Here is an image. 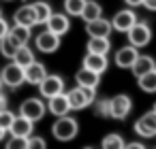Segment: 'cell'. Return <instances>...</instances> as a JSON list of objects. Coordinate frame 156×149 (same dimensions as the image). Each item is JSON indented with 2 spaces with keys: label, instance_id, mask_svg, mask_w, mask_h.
Listing matches in <instances>:
<instances>
[{
  "label": "cell",
  "instance_id": "35",
  "mask_svg": "<svg viewBox=\"0 0 156 149\" xmlns=\"http://www.w3.org/2000/svg\"><path fill=\"white\" fill-rule=\"evenodd\" d=\"M7 32H9V24H7V22H5L2 17H0V39H2V36H5Z\"/></svg>",
  "mask_w": 156,
  "mask_h": 149
},
{
  "label": "cell",
  "instance_id": "19",
  "mask_svg": "<svg viewBox=\"0 0 156 149\" xmlns=\"http://www.w3.org/2000/svg\"><path fill=\"white\" fill-rule=\"evenodd\" d=\"M154 68H156V62H154L152 56H137V60H135L133 66H130V70H133V75H135L137 79H139L141 75L154 70Z\"/></svg>",
  "mask_w": 156,
  "mask_h": 149
},
{
  "label": "cell",
  "instance_id": "41",
  "mask_svg": "<svg viewBox=\"0 0 156 149\" xmlns=\"http://www.w3.org/2000/svg\"><path fill=\"white\" fill-rule=\"evenodd\" d=\"M0 15H2V13H0Z\"/></svg>",
  "mask_w": 156,
  "mask_h": 149
},
{
  "label": "cell",
  "instance_id": "1",
  "mask_svg": "<svg viewBox=\"0 0 156 149\" xmlns=\"http://www.w3.org/2000/svg\"><path fill=\"white\" fill-rule=\"evenodd\" d=\"M94 87H73L71 92H66V98H69V104H71V111H81L86 107H90L94 102Z\"/></svg>",
  "mask_w": 156,
  "mask_h": 149
},
{
  "label": "cell",
  "instance_id": "4",
  "mask_svg": "<svg viewBox=\"0 0 156 149\" xmlns=\"http://www.w3.org/2000/svg\"><path fill=\"white\" fill-rule=\"evenodd\" d=\"M45 111H47V107L43 104L41 98H28V100H24L22 107H20V115L28 117L30 121H39V119H43Z\"/></svg>",
  "mask_w": 156,
  "mask_h": 149
},
{
  "label": "cell",
  "instance_id": "36",
  "mask_svg": "<svg viewBox=\"0 0 156 149\" xmlns=\"http://www.w3.org/2000/svg\"><path fill=\"white\" fill-rule=\"evenodd\" d=\"M143 7L150 11H156V0H143Z\"/></svg>",
  "mask_w": 156,
  "mask_h": 149
},
{
  "label": "cell",
  "instance_id": "31",
  "mask_svg": "<svg viewBox=\"0 0 156 149\" xmlns=\"http://www.w3.org/2000/svg\"><path fill=\"white\" fill-rule=\"evenodd\" d=\"M96 115L98 117H111V107H109V100H98L96 107H94Z\"/></svg>",
  "mask_w": 156,
  "mask_h": 149
},
{
  "label": "cell",
  "instance_id": "8",
  "mask_svg": "<svg viewBox=\"0 0 156 149\" xmlns=\"http://www.w3.org/2000/svg\"><path fill=\"white\" fill-rule=\"evenodd\" d=\"M34 45H37V49L43 51V53H54V51H58V47H60V36L54 34L51 30H45V32H41V34L37 36Z\"/></svg>",
  "mask_w": 156,
  "mask_h": 149
},
{
  "label": "cell",
  "instance_id": "2",
  "mask_svg": "<svg viewBox=\"0 0 156 149\" xmlns=\"http://www.w3.org/2000/svg\"><path fill=\"white\" fill-rule=\"evenodd\" d=\"M77 132H79L77 121H75L73 117H66V115L58 117L56 124L51 126V134H54L58 141H73V138L77 136Z\"/></svg>",
  "mask_w": 156,
  "mask_h": 149
},
{
  "label": "cell",
  "instance_id": "33",
  "mask_svg": "<svg viewBox=\"0 0 156 149\" xmlns=\"http://www.w3.org/2000/svg\"><path fill=\"white\" fill-rule=\"evenodd\" d=\"M141 119H143V124H145V126L156 134V111H154V109H152V111H147L145 115H141Z\"/></svg>",
  "mask_w": 156,
  "mask_h": 149
},
{
  "label": "cell",
  "instance_id": "39",
  "mask_svg": "<svg viewBox=\"0 0 156 149\" xmlns=\"http://www.w3.org/2000/svg\"><path fill=\"white\" fill-rule=\"evenodd\" d=\"M5 132H7V130H2V128H0V141H2V136H5Z\"/></svg>",
  "mask_w": 156,
  "mask_h": 149
},
{
  "label": "cell",
  "instance_id": "18",
  "mask_svg": "<svg viewBox=\"0 0 156 149\" xmlns=\"http://www.w3.org/2000/svg\"><path fill=\"white\" fill-rule=\"evenodd\" d=\"M15 24H22V26H37V13H34V7L32 5H24L15 11Z\"/></svg>",
  "mask_w": 156,
  "mask_h": 149
},
{
  "label": "cell",
  "instance_id": "38",
  "mask_svg": "<svg viewBox=\"0 0 156 149\" xmlns=\"http://www.w3.org/2000/svg\"><path fill=\"white\" fill-rule=\"evenodd\" d=\"M126 147H133V149H137V147H143V143H126Z\"/></svg>",
  "mask_w": 156,
  "mask_h": 149
},
{
  "label": "cell",
  "instance_id": "9",
  "mask_svg": "<svg viewBox=\"0 0 156 149\" xmlns=\"http://www.w3.org/2000/svg\"><path fill=\"white\" fill-rule=\"evenodd\" d=\"M135 22H137V13L130 11V9H124V11H118V13L113 15L111 26H113V30H118V32H126Z\"/></svg>",
  "mask_w": 156,
  "mask_h": 149
},
{
  "label": "cell",
  "instance_id": "32",
  "mask_svg": "<svg viewBox=\"0 0 156 149\" xmlns=\"http://www.w3.org/2000/svg\"><path fill=\"white\" fill-rule=\"evenodd\" d=\"M7 147L9 149H28V138L26 136H11Z\"/></svg>",
  "mask_w": 156,
  "mask_h": 149
},
{
  "label": "cell",
  "instance_id": "15",
  "mask_svg": "<svg viewBox=\"0 0 156 149\" xmlns=\"http://www.w3.org/2000/svg\"><path fill=\"white\" fill-rule=\"evenodd\" d=\"M137 56H139L137 47L126 45V47H122V49L115 51V66H120V68H130L133 62L137 60Z\"/></svg>",
  "mask_w": 156,
  "mask_h": 149
},
{
  "label": "cell",
  "instance_id": "7",
  "mask_svg": "<svg viewBox=\"0 0 156 149\" xmlns=\"http://www.w3.org/2000/svg\"><path fill=\"white\" fill-rule=\"evenodd\" d=\"M109 107H111V117H113V119H124V117L130 113L133 102H130V96L118 94V96H113V98L109 100Z\"/></svg>",
  "mask_w": 156,
  "mask_h": 149
},
{
  "label": "cell",
  "instance_id": "28",
  "mask_svg": "<svg viewBox=\"0 0 156 149\" xmlns=\"http://www.w3.org/2000/svg\"><path fill=\"white\" fill-rule=\"evenodd\" d=\"M83 5H86V0H64V11H66V15L79 17L83 11Z\"/></svg>",
  "mask_w": 156,
  "mask_h": 149
},
{
  "label": "cell",
  "instance_id": "5",
  "mask_svg": "<svg viewBox=\"0 0 156 149\" xmlns=\"http://www.w3.org/2000/svg\"><path fill=\"white\" fill-rule=\"evenodd\" d=\"M39 90H41L43 98H51L56 94H62L64 92V79L60 75H45V79L39 83Z\"/></svg>",
  "mask_w": 156,
  "mask_h": 149
},
{
  "label": "cell",
  "instance_id": "11",
  "mask_svg": "<svg viewBox=\"0 0 156 149\" xmlns=\"http://www.w3.org/2000/svg\"><path fill=\"white\" fill-rule=\"evenodd\" d=\"M32 128H34V121H30L24 115H17V117H13V124L9 128V134L11 136H26L28 138L32 134Z\"/></svg>",
  "mask_w": 156,
  "mask_h": 149
},
{
  "label": "cell",
  "instance_id": "10",
  "mask_svg": "<svg viewBox=\"0 0 156 149\" xmlns=\"http://www.w3.org/2000/svg\"><path fill=\"white\" fill-rule=\"evenodd\" d=\"M45 26H47V30H51L54 34L62 36V34H66V32H69L71 22H69V17H66V15H62V13H51V15H49V19L45 22Z\"/></svg>",
  "mask_w": 156,
  "mask_h": 149
},
{
  "label": "cell",
  "instance_id": "27",
  "mask_svg": "<svg viewBox=\"0 0 156 149\" xmlns=\"http://www.w3.org/2000/svg\"><path fill=\"white\" fill-rule=\"evenodd\" d=\"M101 145H103L105 149H122V147H126V141H124L120 134H107Z\"/></svg>",
  "mask_w": 156,
  "mask_h": 149
},
{
  "label": "cell",
  "instance_id": "34",
  "mask_svg": "<svg viewBox=\"0 0 156 149\" xmlns=\"http://www.w3.org/2000/svg\"><path fill=\"white\" fill-rule=\"evenodd\" d=\"M47 147V143L43 141V138H39V136H28V149H45Z\"/></svg>",
  "mask_w": 156,
  "mask_h": 149
},
{
  "label": "cell",
  "instance_id": "40",
  "mask_svg": "<svg viewBox=\"0 0 156 149\" xmlns=\"http://www.w3.org/2000/svg\"><path fill=\"white\" fill-rule=\"evenodd\" d=\"M154 111H156V102H154Z\"/></svg>",
  "mask_w": 156,
  "mask_h": 149
},
{
  "label": "cell",
  "instance_id": "6",
  "mask_svg": "<svg viewBox=\"0 0 156 149\" xmlns=\"http://www.w3.org/2000/svg\"><path fill=\"white\" fill-rule=\"evenodd\" d=\"M0 79H2V83L9 85V87H20L24 83V66H20L15 62L7 64L2 68V73H0Z\"/></svg>",
  "mask_w": 156,
  "mask_h": 149
},
{
  "label": "cell",
  "instance_id": "17",
  "mask_svg": "<svg viewBox=\"0 0 156 149\" xmlns=\"http://www.w3.org/2000/svg\"><path fill=\"white\" fill-rule=\"evenodd\" d=\"M83 66L90 68V70H94V73H98V75H103L107 70V56L88 51V56L83 58Z\"/></svg>",
  "mask_w": 156,
  "mask_h": 149
},
{
  "label": "cell",
  "instance_id": "20",
  "mask_svg": "<svg viewBox=\"0 0 156 149\" xmlns=\"http://www.w3.org/2000/svg\"><path fill=\"white\" fill-rule=\"evenodd\" d=\"M103 15V7L98 2H94V0H86V5H83V11H81V19L83 22H92V19H98Z\"/></svg>",
  "mask_w": 156,
  "mask_h": 149
},
{
  "label": "cell",
  "instance_id": "30",
  "mask_svg": "<svg viewBox=\"0 0 156 149\" xmlns=\"http://www.w3.org/2000/svg\"><path fill=\"white\" fill-rule=\"evenodd\" d=\"M135 132H137V134H139L141 138H150V136H156V134H154V132H152V130H150V128H147V126L143 124V119H141V117H139V119L135 121Z\"/></svg>",
  "mask_w": 156,
  "mask_h": 149
},
{
  "label": "cell",
  "instance_id": "37",
  "mask_svg": "<svg viewBox=\"0 0 156 149\" xmlns=\"http://www.w3.org/2000/svg\"><path fill=\"white\" fill-rule=\"evenodd\" d=\"M124 2L128 7H139V5H143V0H124Z\"/></svg>",
  "mask_w": 156,
  "mask_h": 149
},
{
  "label": "cell",
  "instance_id": "21",
  "mask_svg": "<svg viewBox=\"0 0 156 149\" xmlns=\"http://www.w3.org/2000/svg\"><path fill=\"white\" fill-rule=\"evenodd\" d=\"M109 36H90V41H88V51H92V53H103V56H107V51H109Z\"/></svg>",
  "mask_w": 156,
  "mask_h": 149
},
{
  "label": "cell",
  "instance_id": "12",
  "mask_svg": "<svg viewBox=\"0 0 156 149\" xmlns=\"http://www.w3.org/2000/svg\"><path fill=\"white\" fill-rule=\"evenodd\" d=\"M45 75H47L45 66H43L41 62H37V60L24 68V81H26V83H32V85H39V83L45 79Z\"/></svg>",
  "mask_w": 156,
  "mask_h": 149
},
{
  "label": "cell",
  "instance_id": "24",
  "mask_svg": "<svg viewBox=\"0 0 156 149\" xmlns=\"http://www.w3.org/2000/svg\"><path fill=\"white\" fill-rule=\"evenodd\" d=\"M30 30H32V28H28V26L15 24L13 28H9V34H11L20 45H28V41H30Z\"/></svg>",
  "mask_w": 156,
  "mask_h": 149
},
{
  "label": "cell",
  "instance_id": "3",
  "mask_svg": "<svg viewBox=\"0 0 156 149\" xmlns=\"http://www.w3.org/2000/svg\"><path fill=\"white\" fill-rule=\"evenodd\" d=\"M126 36H128V45H133V47H145L150 41H152V30H150V26L147 24H143V22H135L128 30H126Z\"/></svg>",
  "mask_w": 156,
  "mask_h": 149
},
{
  "label": "cell",
  "instance_id": "14",
  "mask_svg": "<svg viewBox=\"0 0 156 149\" xmlns=\"http://www.w3.org/2000/svg\"><path fill=\"white\" fill-rule=\"evenodd\" d=\"M111 30H113L111 22L103 19V17L92 19V22H86V32H88L90 36H109Z\"/></svg>",
  "mask_w": 156,
  "mask_h": 149
},
{
  "label": "cell",
  "instance_id": "13",
  "mask_svg": "<svg viewBox=\"0 0 156 149\" xmlns=\"http://www.w3.org/2000/svg\"><path fill=\"white\" fill-rule=\"evenodd\" d=\"M47 100H49L47 109H49V113L56 115V117H62V115H66V113L71 111V104H69V98H66L64 92H62V94H56V96H51V98H47Z\"/></svg>",
  "mask_w": 156,
  "mask_h": 149
},
{
  "label": "cell",
  "instance_id": "22",
  "mask_svg": "<svg viewBox=\"0 0 156 149\" xmlns=\"http://www.w3.org/2000/svg\"><path fill=\"white\" fill-rule=\"evenodd\" d=\"M13 62L26 68L28 64H32V62H34V53H32V49H30L28 45H20V47H17V51H15V56H13Z\"/></svg>",
  "mask_w": 156,
  "mask_h": 149
},
{
  "label": "cell",
  "instance_id": "23",
  "mask_svg": "<svg viewBox=\"0 0 156 149\" xmlns=\"http://www.w3.org/2000/svg\"><path fill=\"white\" fill-rule=\"evenodd\" d=\"M17 47H20V43H17L9 32H7L2 39H0V51H2V56H5V58H9V60H13V56H15Z\"/></svg>",
  "mask_w": 156,
  "mask_h": 149
},
{
  "label": "cell",
  "instance_id": "25",
  "mask_svg": "<svg viewBox=\"0 0 156 149\" xmlns=\"http://www.w3.org/2000/svg\"><path fill=\"white\" fill-rule=\"evenodd\" d=\"M139 87L143 92H147V94H154L156 92V68L139 77Z\"/></svg>",
  "mask_w": 156,
  "mask_h": 149
},
{
  "label": "cell",
  "instance_id": "26",
  "mask_svg": "<svg viewBox=\"0 0 156 149\" xmlns=\"http://www.w3.org/2000/svg\"><path fill=\"white\" fill-rule=\"evenodd\" d=\"M32 7H34V13H37V24H45V22L49 19V15L54 13L51 7H49V2H43V0L34 2Z\"/></svg>",
  "mask_w": 156,
  "mask_h": 149
},
{
  "label": "cell",
  "instance_id": "29",
  "mask_svg": "<svg viewBox=\"0 0 156 149\" xmlns=\"http://www.w3.org/2000/svg\"><path fill=\"white\" fill-rule=\"evenodd\" d=\"M13 117H15V115H13L9 109H2V111H0V128L9 132V128H11V124H13Z\"/></svg>",
  "mask_w": 156,
  "mask_h": 149
},
{
  "label": "cell",
  "instance_id": "16",
  "mask_svg": "<svg viewBox=\"0 0 156 149\" xmlns=\"http://www.w3.org/2000/svg\"><path fill=\"white\" fill-rule=\"evenodd\" d=\"M75 81H77V85H81V87H94V90H96V85H98V81H101V75L94 73V70H90V68H86V66H81V68L77 70V75H75Z\"/></svg>",
  "mask_w": 156,
  "mask_h": 149
}]
</instances>
